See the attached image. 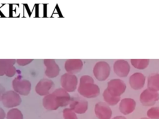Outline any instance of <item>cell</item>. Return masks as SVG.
Masks as SVG:
<instances>
[{"instance_id":"6da1fadb","label":"cell","mask_w":159,"mask_h":119,"mask_svg":"<svg viewBox=\"0 0 159 119\" xmlns=\"http://www.w3.org/2000/svg\"><path fill=\"white\" fill-rule=\"evenodd\" d=\"M78 91L82 96L89 99L95 98L100 93L99 87L94 84L93 77L88 75L81 77Z\"/></svg>"},{"instance_id":"7a4b0ae2","label":"cell","mask_w":159,"mask_h":119,"mask_svg":"<svg viewBox=\"0 0 159 119\" xmlns=\"http://www.w3.org/2000/svg\"><path fill=\"white\" fill-rule=\"evenodd\" d=\"M12 88L19 95H27L31 90V82L20 76L15 77L12 82Z\"/></svg>"},{"instance_id":"3957f363","label":"cell","mask_w":159,"mask_h":119,"mask_svg":"<svg viewBox=\"0 0 159 119\" xmlns=\"http://www.w3.org/2000/svg\"><path fill=\"white\" fill-rule=\"evenodd\" d=\"M1 102L6 108H14L19 105L22 102L20 95L14 90L6 91L1 97Z\"/></svg>"},{"instance_id":"277c9868","label":"cell","mask_w":159,"mask_h":119,"mask_svg":"<svg viewBox=\"0 0 159 119\" xmlns=\"http://www.w3.org/2000/svg\"><path fill=\"white\" fill-rule=\"evenodd\" d=\"M111 68L106 61H99L96 63L93 68V74L95 77L100 81L107 79L110 74Z\"/></svg>"},{"instance_id":"5b68a950","label":"cell","mask_w":159,"mask_h":119,"mask_svg":"<svg viewBox=\"0 0 159 119\" xmlns=\"http://www.w3.org/2000/svg\"><path fill=\"white\" fill-rule=\"evenodd\" d=\"M60 84L62 88L66 91L73 92L77 88L78 78L75 74L66 73L61 76Z\"/></svg>"},{"instance_id":"8992f818","label":"cell","mask_w":159,"mask_h":119,"mask_svg":"<svg viewBox=\"0 0 159 119\" xmlns=\"http://www.w3.org/2000/svg\"><path fill=\"white\" fill-rule=\"evenodd\" d=\"M107 90L114 96L120 97L126 89L125 82L120 79H113L107 82Z\"/></svg>"},{"instance_id":"52a82bcc","label":"cell","mask_w":159,"mask_h":119,"mask_svg":"<svg viewBox=\"0 0 159 119\" xmlns=\"http://www.w3.org/2000/svg\"><path fill=\"white\" fill-rule=\"evenodd\" d=\"M159 100V94L158 92L152 91L146 89L140 95V101L144 106L150 107L153 105Z\"/></svg>"},{"instance_id":"ba28073f","label":"cell","mask_w":159,"mask_h":119,"mask_svg":"<svg viewBox=\"0 0 159 119\" xmlns=\"http://www.w3.org/2000/svg\"><path fill=\"white\" fill-rule=\"evenodd\" d=\"M69 105L70 108L78 114L84 113L88 108V102L80 97L71 98Z\"/></svg>"},{"instance_id":"9c48e42d","label":"cell","mask_w":159,"mask_h":119,"mask_svg":"<svg viewBox=\"0 0 159 119\" xmlns=\"http://www.w3.org/2000/svg\"><path fill=\"white\" fill-rule=\"evenodd\" d=\"M94 112L98 119H111L112 114L109 105L103 102H99L95 105Z\"/></svg>"},{"instance_id":"30bf717a","label":"cell","mask_w":159,"mask_h":119,"mask_svg":"<svg viewBox=\"0 0 159 119\" xmlns=\"http://www.w3.org/2000/svg\"><path fill=\"white\" fill-rule=\"evenodd\" d=\"M53 94H54L56 102L58 105L60 107H66L69 105L71 97L68 92L63 88H58L55 89Z\"/></svg>"},{"instance_id":"8fae6325","label":"cell","mask_w":159,"mask_h":119,"mask_svg":"<svg viewBox=\"0 0 159 119\" xmlns=\"http://www.w3.org/2000/svg\"><path fill=\"white\" fill-rule=\"evenodd\" d=\"M43 64L46 67L45 74L48 77L53 78L59 74L60 69L54 60L45 59L43 60Z\"/></svg>"},{"instance_id":"7c38bea8","label":"cell","mask_w":159,"mask_h":119,"mask_svg":"<svg viewBox=\"0 0 159 119\" xmlns=\"http://www.w3.org/2000/svg\"><path fill=\"white\" fill-rule=\"evenodd\" d=\"M53 84L54 83L51 79H42L38 82L35 86V92L39 95L45 96L50 93Z\"/></svg>"},{"instance_id":"4fadbf2b","label":"cell","mask_w":159,"mask_h":119,"mask_svg":"<svg viewBox=\"0 0 159 119\" xmlns=\"http://www.w3.org/2000/svg\"><path fill=\"white\" fill-rule=\"evenodd\" d=\"M114 71L119 77H124L129 73L130 66L129 63L124 60H118L114 64Z\"/></svg>"},{"instance_id":"5bb4252c","label":"cell","mask_w":159,"mask_h":119,"mask_svg":"<svg viewBox=\"0 0 159 119\" xmlns=\"http://www.w3.org/2000/svg\"><path fill=\"white\" fill-rule=\"evenodd\" d=\"M83 64L80 59H70L67 60L65 63V69L68 73L76 74L79 73L83 68Z\"/></svg>"},{"instance_id":"9a60e30c","label":"cell","mask_w":159,"mask_h":119,"mask_svg":"<svg viewBox=\"0 0 159 119\" xmlns=\"http://www.w3.org/2000/svg\"><path fill=\"white\" fill-rule=\"evenodd\" d=\"M145 76L141 73L137 72L132 74L129 78L130 87L134 90L141 89L145 82Z\"/></svg>"},{"instance_id":"2e32d148","label":"cell","mask_w":159,"mask_h":119,"mask_svg":"<svg viewBox=\"0 0 159 119\" xmlns=\"http://www.w3.org/2000/svg\"><path fill=\"white\" fill-rule=\"evenodd\" d=\"M136 102L131 98H124L121 100L119 104V110L124 115H129L135 108Z\"/></svg>"},{"instance_id":"e0dca14e","label":"cell","mask_w":159,"mask_h":119,"mask_svg":"<svg viewBox=\"0 0 159 119\" xmlns=\"http://www.w3.org/2000/svg\"><path fill=\"white\" fill-rule=\"evenodd\" d=\"M10 17H29L25 4H10Z\"/></svg>"},{"instance_id":"ac0fdd59","label":"cell","mask_w":159,"mask_h":119,"mask_svg":"<svg viewBox=\"0 0 159 119\" xmlns=\"http://www.w3.org/2000/svg\"><path fill=\"white\" fill-rule=\"evenodd\" d=\"M43 107L48 110H56L59 108L53 92L45 95L42 100Z\"/></svg>"},{"instance_id":"d6986e66","label":"cell","mask_w":159,"mask_h":119,"mask_svg":"<svg viewBox=\"0 0 159 119\" xmlns=\"http://www.w3.org/2000/svg\"><path fill=\"white\" fill-rule=\"evenodd\" d=\"M147 89L155 91H159V74L149 76L147 79Z\"/></svg>"},{"instance_id":"ffe728a7","label":"cell","mask_w":159,"mask_h":119,"mask_svg":"<svg viewBox=\"0 0 159 119\" xmlns=\"http://www.w3.org/2000/svg\"><path fill=\"white\" fill-rule=\"evenodd\" d=\"M103 98L107 104L109 105H116L120 100V97L114 96L109 92V91L106 89L103 92Z\"/></svg>"},{"instance_id":"44dd1931","label":"cell","mask_w":159,"mask_h":119,"mask_svg":"<svg viewBox=\"0 0 159 119\" xmlns=\"http://www.w3.org/2000/svg\"><path fill=\"white\" fill-rule=\"evenodd\" d=\"M132 65L137 69H144L149 64L148 59H132L130 60Z\"/></svg>"},{"instance_id":"7402d4cb","label":"cell","mask_w":159,"mask_h":119,"mask_svg":"<svg viewBox=\"0 0 159 119\" xmlns=\"http://www.w3.org/2000/svg\"><path fill=\"white\" fill-rule=\"evenodd\" d=\"M16 62L14 59H0V76H4L7 68L14 65Z\"/></svg>"},{"instance_id":"603a6c76","label":"cell","mask_w":159,"mask_h":119,"mask_svg":"<svg viewBox=\"0 0 159 119\" xmlns=\"http://www.w3.org/2000/svg\"><path fill=\"white\" fill-rule=\"evenodd\" d=\"M23 114L20 110L12 108L9 110L6 115V119H23Z\"/></svg>"},{"instance_id":"cb8c5ba5","label":"cell","mask_w":159,"mask_h":119,"mask_svg":"<svg viewBox=\"0 0 159 119\" xmlns=\"http://www.w3.org/2000/svg\"><path fill=\"white\" fill-rule=\"evenodd\" d=\"M10 17V4H0V17Z\"/></svg>"},{"instance_id":"d4e9b609","label":"cell","mask_w":159,"mask_h":119,"mask_svg":"<svg viewBox=\"0 0 159 119\" xmlns=\"http://www.w3.org/2000/svg\"><path fill=\"white\" fill-rule=\"evenodd\" d=\"M147 116L150 119H159V107H153L147 111Z\"/></svg>"},{"instance_id":"484cf974","label":"cell","mask_w":159,"mask_h":119,"mask_svg":"<svg viewBox=\"0 0 159 119\" xmlns=\"http://www.w3.org/2000/svg\"><path fill=\"white\" fill-rule=\"evenodd\" d=\"M25 6L30 17H36V4H25Z\"/></svg>"},{"instance_id":"4316f807","label":"cell","mask_w":159,"mask_h":119,"mask_svg":"<svg viewBox=\"0 0 159 119\" xmlns=\"http://www.w3.org/2000/svg\"><path fill=\"white\" fill-rule=\"evenodd\" d=\"M63 116L64 119H78L76 113L71 108H65L63 110Z\"/></svg>"},{"instance_id":"83f0119b","label":"cell","mask_w":159,"mask_h":119,"mask_svg":"<svg viewBox=\"0 0 159 119\" xmlns=\"http://www.w3.org/2000/svg\"><path fill=\"white\" fill-rule=\"evenodd\" d=\"M45 15V6L43 4H36V17H42Z\"/></svg>"},{"instance_id":"f1b7e54d","label":"cell","mask_w":159,"mask_h":119,"mask_svg":"<svg viewBox=\"0 0 159 119\" xmlns=\"http://www.w3.org/2000/svg\"><path fill=\"white\" fill-rule=\"evenodd\" d=\"M16 73V68L14 65L10 66L7 68L5 72V75L9 77H13Z\"/></svg>"},{"instance_id":"f546056e","label":"cell","mask_w":159,"mask_h":119,"mask_svg":"<svg viewBox=\"0 0 159 119\" xmlns=\"http://www.w3.org/2000/svg\"><path fill=\"white\" fill-rule=\"evenodd\" d=\"M33 61L32 59H17L16 60V63L19 65V66H26L30 63Z\"/></svg>"},{"instance_id":"4dcf8cb0","label":"cell","mask_w":159,"mask_h":119,"mask_svg":"<svg viewBox=\"0 0 159 119\" xmlns=\"http://www.w3.org/2000/svg\"><path fill=\"white\" fill-rule=\"evenodd\" d=\"M6 92V88L5 87L2 85L1 84H0V101H1V97L2 95H3V94Z\"/></svg>"},{"instance_id":"1f68e13d","label":"cell","mask_w":159,"mask_h":119,"mask_svg":"<svg viewBox=\"0 0 159 119\" xmlns=\"http://www.w3.org/2000/svg\"><path fill=\"white\" fill-rule=\"evenodd\" d=\"M6 117V113L4 110L0 107V119H4Z\"/></svg>"},{"instance_id":"d6a6232c","label":"cell","mask_w":159,"mask_h":119,"mask_svg":"<svg viewBox=\"0 0 159 119\" xmlns=\"http://www.w3.org/2000/svg\"><path fill=\"white\" fill-rule=\"evenodd\" d=\"M112 119H127V118L123 116H116L114 117Z\"/></svg>"},{"instance_id":"836d02e7","label":"cell","mask_w":159,"mask_h":119,"mask_svg":"<svg viewBox=\"0 0 159 119\" xmlns=\"http://www.w3.org/2000/svg\"><path fill=\"white\" fill-rule=\"evenodd\" d=\"M140 119H149V118H145V117H143V118H140Z\"/></svg>"}]
</instances>
